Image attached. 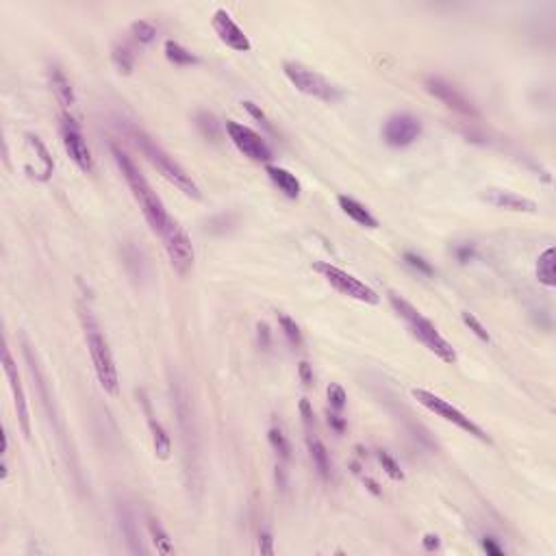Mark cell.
<instances>
[{
	"mask_svg": "<svg viewBox=\"0 0 556 556\" xmlns=\"http://www.w3.org/2000/svg\"><path fill=\"white\" fill-rule=\"evenodd\" d=\"M328 407L330 411H335V413H341L346 409V402H348V393L341 385L337 383H330L328 385Z\"/></svg>",
	"mask_w": 556,
	"mask_h": 556,
	"instance_id": "obj_30",
	"label": "cell"
},
{
	"mask_svg": "<svg viewBox=\"0 0 556 556\" xmlns=\"http://www.w3.org/2000/svg\"><path fill=\"white\" fill-rule=\"evenodd\" d=\"M389 304L393 306V311L405 320V324L409 326L411 335L424 346L428 352H433L437 359H441L443 363H456V350L452 348V344L441 335L437 330V326L426 318L421 316V311L415 308L409 300H405L402 296L398 294H389Z\"/></svg>",
	"mask_w": 556,
	"mask_h": 556,
	"instance_id": "obj_2",
	"label": "cell"
},
{
	"mask_svg": "<svg viewBox=\"0 0 556 556\" xmlns=\"http://www.w3.org/2000/svg\"><path fill=\"white\" fill-rule=\"evenodd\" d=\"M130 137H133V142H135V146L142 150L144 157L150 161V165L159 170V174L163 176V179H168L174 187H179L187 198H194V200L203 198V194H200V187L191 179V174H187L179 163L174 161V157H170V154L157 142H154L150 135H146V133L140 130V128H133L130 130Z\"/></svg>",
	"mask_w": 556,
	"mask_h": 556,
	"instance_id": "obj_4",
	"label": "cell"
},
{
	"mask_svg": "<svg viewBox=\"0 0 556 556\" xmlns=\"http://www.w3.org/2000/svg\"><path fill=\"white\" fill-rule=\"evenodd\" d=\"M482 550L487 554H494V556H504V548L494 539V537H484L482 539Z\"/></svg>",
	"mask_w": 556,
	"mask_h": 556,
	"instance_id": "obj_37",
	"label": "cell"
},
{
	"mask_svg": "<svg viewBox=\"0 0 556 556\" xmlns=\"http://www.w3.org/2000/svg\"><path fill=\"white\" fill-rule=\"evenodd\" d=\"M226 133H229V140L233 142V146L243 154V157H248L250 161H257V163L272 161V148L250 126L235 122V120H226Z\"/></svg>",
	"mask_w": 556,
	"mask_h": 556,
	"instance_id": "obj_8",
	"label": "cell"
},
{
	"mask_svg": "<svg viewBox=\"0 0 556 556\" xmlns=\"http://www.w3.org/2000/svg\"><path fill=\"white\" fill-rule=\"evenodd\" d=\"M163 237V246L170 259V265L174 268L176 274L185 276L191 268H194V246L191 239L187 237V233L183 231V226L179 222H170V226L165 229Z\"/></svg>",
	"mask_w": 556,
	"mask_h": 556,
	"instance_id": "obj_9",
	"label": "cell"
},
{
	"mask_svg": "<svg viewBox=\"0 0 556 556\" xmlns=\"http://www.w3.org/2000/svg\"><path fill=\"white\" fill-rule=\"evenodd\" d=\"M3 367H5V374L9 378V387H11V393H13V405H15V413H18V424H20V430L25 433V437L29 439L31 437V413H29V402H27V393L22 389V383H20V374H18V365L11 357V350L9 346H5L3 350Z\"/></svg>",
	"mask_w": 556,
	"mask_h": 556,
	"instance_id": "obj_13",
	"label": "cell"
},
{
	"mask_svg": "<svg viewBox=\"0 0 556 556\" xmlns=\"http://www.w3.org/2000/svg\"><path fill=\"white\" fill-rule=\"evenodd\" d=\"M328 426L335 430L337 435H341L346 430V419L341 417V413H335V411H328Z\"/></svg>",
	"mask_w": 556,
	"mask_h": 556,
	"instance_id": "obj_36",
	"label": "cell"
},
{
	"mask_svg": "<svg viewBox=\"0 0 556 556\" xmlns=\"http://www.w3.org/2000/svg\"><path fill=\"white\" fill-rule=\"evenodd\" d=\"M265 174L270 176V181L278 187V191H283L287 198L296 200L302 191L300 187V181L296 179V174H292L289 170L280 168V165H268L265 168Z\"/></svg>",
	"mask_w": 556,
	"mask_h": 556,
	"instance_id": "obj_19",
	"label": "cell"
},
{
	"mask_svg": "<svg viewBox=\"0 0 556 556\" xmlns=\"http://www.w3.org/2000/svg\"><path fill=\"white\" fill-rule=\"evenodd\" d=\"M211 27H213L215 35L219 37V41L226 43L231 50H235V53H250L252 50V43H250L248 35L235 25V20L231 18V13L226 9H217L213 13Z\"/></svg>",
	"mask_w": 556,
	"mask_h": 556,
	"instance_id": "obj_14",
	"label": "cell"
},
{
	"mask_svg": "<svg viewBox=\"0 0 556 556\" xmlns=\"http://www.w3.org/2000/svg\"><path fill=\"white\" fill-rule=\"evenodd\" d=\"M278 324H280V328H283V332H285V337H287V341L292 344L294 348H302V344H304V339H302V332H300V326L289 318V316H285V313H280L278 316Z\"/></svg>",
	"mask_w": 556,
	"mask_h": 556,
	"instance_id": "obj_27",
	"label": "cell"
},
{
	"mask_svg": "<svg viewBox=\"0 0 556 556\" xmlns=\"http://www.w3.org/2000/svg\"><path fill=\"white\" fill-rule=\"evenodd\" d=\"M111 61H114V65L118 68L120 74H130L133 65H135V57H133V53L126 43H116V46L111 48Z\"/></svg>",
	"mask_w": 556,
	"mask_h": 556,
	"instance_id": "obj_25",
	"label": "cell"
},
{
	"mask_svg": "<svg viewBox=\"0 0 556 556\" xmlns=\"http://www.w3.org/2000/svg\"><path fill=\"white\" fill-rule=\"evenodd\" d=\"M424 90L435 96L439 102H443L448 109L456 111L461 116H467V118H476L478 111L474 107V102L467 98L459 87H454L450 81L441 79V76H426L424 79Z\"/></svg>",
	"mask_w": 556,
	"mask_h": 556,
	"instance_id": "obj_11",
	"label": "cell"
},
{
	"mask_svg": "<svg viewBox=\"0 0 556 556\" xmlns=\"http://www.w3.org/2000/svg\"><path fill=\"white\" fill-rule=\"evenodd\" d=\"M482 200L489 205H494L498 209L506 211H517V213H537V203L515 194V191H506V189H487L482 194Z\"/></svg>",
	"mask_w": 556,
	"mask_h": 556,
	"instance_id": "obj_16",
	"label": "cell"
},
{
	"mask_svg": "<svg viewBox=\"0 0 556 556\" xmlns=\"http://www.w3.org/2000/svg\"><path fill=\"white\" fill-rule=\"evenodd\" d=\"M148 532L152 537V543L157 545V552H161V554H172L174 552L172 539H170L168 532L163 530V526L159 524V520L148 517Z\"/></svg>",
	"mask_w": 556,
	"mask_h": 556,
	"instance_id": "obj_24",
	"label": "cell"
},
{
	"mask_svg": "<svg viewBox=\"0 0 556 556\" xmlns=\"http://www.w3.org/2000/svg\"><path fill=\"white\" fill-rule=\"evenodd\" d=\"M257 330H259V344L263 350L270 348V328L268 324H257Z\"/></svg>",
	"mask_w": 556,
	"mask_h": 556,
	"instance_id": "obj_39",
	"label": "cell"
},
{
	"mask_svg": "<svg viewBox=\"0 0 556 556\" xmlns=\"http://www.w3.org/2000/svg\"><path fill=\"white\" fill-rule=\"evenodd\" d=\"M61 142H63L65 152H68V157L74 161V165L81 172L90 174L94 170L92 150H90V146H87V142L83 137L79 122L70 114H63V120H61Z\"/></svg>",
	"mask_w": 556,
	"mask_h": 556,
	"instance_id": "obj_10",
	"label": "cell"
},
{
	"mask_svg": "<svg viewBox=\"0 0 556 556\" xmlns=\"http://www.w3.org/2000/svg\"><path fill=\"white\" fill-rule=\"evenodd\" d=\"M130 35L140 43H150V41H154V37H157V27L148 20H135L130 25Z\"/></svg>",
	"mask_w": 556,
	"mask_h": 556,
	"instance_id": "obj_26",
	"label": "cell"
},
{
	"mask_svg": "<svg viewBox=\"0 0 556 556\" xmlns=\"http://www.w3.org/2000/svg\"><path fill=\"white\" fill-rule=\"evenodd\" d=\"M268 437H270V446H272V450L276 452V459H278V463H280V465H285L289 459H292V446H289V439H287V435L283 433V428H280V426H272V428H270V433H268Z\"/></svg>",
	"mask_w": 556,
	"mask_h": 556,
	"instance_id": "obj_23",
	"label": "cell"
},
{
	"mask_svg": "<svg viewBox=\"0 0 556 556\" xmlns=\"http://www.w3.org/2000/svg\"><path fill=\"white\" fill-rule=\"evenodd\" d=\"M163 50H165L168 61H172L174 65H196L198 63V57L191 55L185 46H181V43L174 39H168L163 43Z\"/></svg>",
	"mask_w": 556,
	"mask_h": 556,
	"instance_id": "obj_22",
	"label": "cell"
},
{
	"mask_svg": "<svg viewBox=\"0 0 556 556\" xmlns=\"http://www.w3.org/2000/svg\"><path fill=\"white\" fill-rule=\"evenodd\" d=\"M298 374H300L302 383H304L306 387L313 385V369H311V365H308L306 361H302V363H300V367H298Z\"/></svg>",
	"mask_w": 556,
	"mask_h": 556,
	"instance_id": "obj_38",
	"label": "cell"
},
{
	"mask_svg": "<svg viewBox=\"0 0 556 556\" xmlns=\"http://www.w3.org/2000/svg\"><path fill=\"white\" fill-rule=\"evenodd\" d=\"M259 552L265 554V556H272L274 554V539H272V532L270 530H261L259 532Z\"/></svg>",
	"mask_w": 556,
	"mask_h": 556,
	"instance_id": "obj_33",
	"label": "cell"
},
{
	"mask_svg": "<svg viewBox=\"0 0 556 556\" xmlns=\"http://www.w3.org/2000/svg\"><path fill=\"white\" fill-rule=\"evenodd\" d=\"M111 154H114V159L124 176V181L128 183L130 191H133V198L137 200V205L148 222V226L152 229V233H157V235H163L165 229L170 226V222L172 217L168 215L165 211V205L161 203V198L157 196V191H154L150 187V183L146 181V176L140 172V168L135 165V161H133L128 154L118 146V144H111Z\"/></svg>",
	"mask_w": 556,
	"mask_h": 556,
	"instance_id": "obj_1",
	"label": "cell"
},
{
	"mask_svg": "<svg viewBox=\"0 0 556 556\" xmlns=\"http://www.w3.org/2000/svg\"><path fill=\"white\" fill-rule=\"evenodd\" d=\"M421 137V122L411 114H393L383 126V140L391 148H407Z\"/></svg>",
	"mask_w": 556,
	"mask_h": 556,
	"instance_id": "obj_12",
	"label": "cell"
},
{
	"mask_svg": "<svg viewBox=\"0 0 556 556\" xmlns=\"http://www.w3.org/2000/svg\"><path fill=\"white\" fill-rule=\"evenodd\" d=\"M421 545H424V550H428V552H435V550H439V548H441V541H439V537H437V535H433V532H428V535H424V539H421Z\"/></svg>",
	"mask_w": 556,
	"mask_h": 556,
	"instance_id": "obj_40",
	"label": "cell"
},
{
	"mask_svg": "<svg viewBox=\"0 0 556 556\" xmlns=\"http://www.w3.org/2000/svg\"><path fill=\"white\" fill-rule=\"evenodd\" d=\"M196 124H198L200 133H203L207 140L217 142V137H219V126H217V122H215V118L211 114H207V111H200L198 118H196Z\"/></svg>",
	"mask_w": 556,
	"mask_h": 556,
	"instance_id": "obj_28",
	"label": "cell"
},
{
	"mask_svg": "<svg viewBox=\"0 0 556 556\" xmlns=\"http://www.w3.org/2000/svg\"><path fill=\"white\" fill-rule=\"evenodd\" d=\"M137 395L142 398V407H144L146 421H148V428H150V435H152L154 454H157V459L165 461V459H170V454H172V439H170L168 430L163 428V424L157 419V415L152 413V405H150L148 395H146L144 391H137Z\"/></svg>",
	"mask_w": 556,
	"mask_h": 556,
	"instance_id": "obj_15",
	"label": "cell"
},
{
	"mask_svg": "<svg viewBox=\"0 0 556 556\" xmlns=\"http://www.w3.org/2000/svg\"><path fill=\"white\" fill-rule=\"evenodd\" d=\"M363 482L367 484V489H369V491H372V494H376V496H381V489H378V484H376V482H374L372 478H363Z\"/></svg>",
	"mask_w": 556,
	"mask_h": 556,
	"instance_id": "obj_41",
	"label": "cell"
},
{
	"mask_svg": "<svg viewBox=\"0 0 556 556\" xmlns=\"http://www.w3.org/2000/svg\"><path fill=\"white\" fill-rule=\"evenodd\" d=\"M413 393V398L417 400V402L424 407V409H428L430 413H435L437 417H441V419H446V421H450V424H454L456 428H461L463 433H467V435H472V437H476V439H480V441H491L489 439V435L476 424L474 419H470L467 417L461 409H456L454 405H450L448 400H443V398H439L437 393H433V391H426V389H413L411 391Z\"/></svg>",
	"mask_w": 556,
	"mask_h": 556,
	"instance_id": "obj_7",
	"label": "cell"
},
{
	"mask_svg": "<svg viewBox=\"0 0 556 556\" xmlns=\"http://www.w3.org/2000/svg\"><path fill=\"white\" fill-rule=\"evenodd\" d=\"M454 257L459 259V263H470L476 257V250H474V246H470V243H459V246L454 248Z\"/></svg>",
	"mask_w": 556,
	"mask_h": 556,
	"instance_id": "obj_34",
	"label": "cell"
},
{
	"mask_svg": "<svg viewBox=\"0 0 556 556\" xmlns=\"http://www.w3.org/2000/svg\"><path fill=\"white\" fill-rule=\"evenodd\" d=\"M461 318H463V324H465L467 328H470V330L474 332V335H476V337H478L480 341H484V344H489V341H491V337H489V332H487V328H484V326H482V324L478 322V318H476V316H472V313H467V311H465V313H461Z\"/></svg>",
	"mask_w": 556,
	"mask_h": 556,
	"instance_id": "obj_31",
	"label": "cell"
},
{
	"mask_svg": "<svg viewBox=\"0 0 556 556\" xmlns=\"http://www.w3.org/2000/svg\"><path fill=\"white\" fill-rule=\"evenodd\" d=\"M537 280L545 287L556 285V274H554V248H548L539 255L537 259Z\"/></svg>",
	"mask_w": 556,
	"mask_h": 556,
	"instance_id": "obj_21",
	"label": "cell"
},
{
	"mask_svg": "<svg viewBox=\"0 0 556 556\" xmlns=\"http://www.w3.org/2000/svg\"><path fill=\"white\" fill-rule=\"evenodd\" d=\"M313 270L335 289V292H339L341 296L346 298H352V300H359L363 304H378L381 302V298H378V294L374 292V289L365 283H361L357 276H352L348 274L346 270L337 268V265H332L328 261H318L313 265Z\"/></svg>",
	"mask_w": 556,
	"mask_h": 556,
	"instance_id": "obj_6",
	"label": "cell"
},
{
	"mask_svg": "<svg viewBox=\"0 0 556 556\" xmlns=\"http://www.w3.org/2000/svg\"><path fill=\"white\" fill-rule=\"evenodd\" d=\"M48 83H50V90H53L57 102L61 104V109L65 111V114H68V111L76 104V96H74L70 79L65 76V72L59 68L57 63H53L48 68Z\"/></svg>",
	"mask_w": 556,
	"mask_h": 556,
	"instance_id": "obj_17",
	"label": "cell"
},
{
	"mask_svg": "<svg viewBox=\"0 0 556 556\" xmlns=\"http://www.w3.org/2000/svg\"><path fill=\"white\" fill-rule=\"evenodd\" d=\"M376 459H378V463L383 465V470H385V474L391 478V480H405V472H402V467L398 465V461L389 454V452H385V450H378L376 452Z\"/></svg>",
	"mask_w": 556,
	"mask_h": 556,
	"instance_id": "obj_29",
	"label": "cell"
},
{
	"mask_svg": "<svg viewBox=\"0 0 556 556\" xmlns=\"http://www.w3.org/2000/svg\"><path fill=\"white\" fill-rule=\"evenodd\" d=\"M283 72H285L287 81L292 83L298 92H302L311 98H318L322 102H335L344 96L337 85H332L326 76L306 68V65H302L298 61H285Z\"/></svg>",
	"mask_w": 556,
	"mask_h": 556,
	"instance_id": "obj_5",
	"label": "cell"
},
{
	"mask_svg": "<svg viewBox=\"0 0 556 556\" xmlns=\"http://www.w3.org/2000/svg\"><path fill=\"white\" fill-rule=\"evenodd\" d=\"M118 520H120V530L126 539L128 552L130 554H146V548L142 543V535L137 530L135 515H133V510L126 504H118Z\"/></svg>",
	"mask_w": 556,
	"mask_h": 556,
	"instance_id": "obj_18",
	"label": "cell"
},
{
	"mask_svg": "<svg viewBox=\"0 0 556 556\" xmlns=\"http://www.w3.org/2000/svg\"><path fill=\"white\" fill-rule=\"evenodd\" d=\"M243 109H246V111H248V114H250V116H252L255 120H259V122H261V124H263L265 128H268V130H272V124L268 122V118H265V114H263V111H261V109H259V107H257L255 102L246 100V102H243Z\"/></svg>",
	"mask_w": 556,
	"mask_h": 556,
	"instance_id": "obj_35",
	"label": "cell"
},
{
	"mask_svg": "<svg viewBox=\"0 0 556 556\" xmlns=\"http://www.w3.org/2000/svg\"><path fill=\"white\" fill-rule=\"evenodd\" d=\"M405 261L411 265L413 270H417L419 274H424V276H433V274H435V268H433V265H430L424 257H419V255H415V252H407V255H405Z\"/></svg>",
	"mask_w": 556,
	"mask_h": 556,
	"instance_id": "obj_32",
	"label": "cell"
},
{
	"mask_svg": "<svg viewBox=\"0 0 556 556\" xmlns=\"http://www.w3.org/2000/svg\"><path fill=\"white\" fill-rule=\"evenodd\" d=\"M337 203H339V209L350 217L354 219L357 224L365 226V229H378V219L365 209V205H361L359 200H354L350 196H339L337 198Z\"/></svg>",
	"mask_w": 556,
	"mask_h": 556,
	"instance_id": "obj_20",
	"label": "cell"
},
{
	"mask_svg": "<svg viewBox=\"0 0 556 556\" xmlns=\"http://www.w3.org/2000/svg\"><path fill=\"white\" fill-rule=\"evenodd\" d=\"M81 324H83V332H85V344H87V350H90L94 372H96V378H98L102 391L109 395H118L120 393V378H118V367L114 361V354H111L109 341L102 335V330H100L94 313L87 306L81 308Z\"/></svg>",
	"mask_w": 556,
	"mask_h": 556,
	"instance_id": "obj_3",
	"label": "cell"
}]
</instances>
